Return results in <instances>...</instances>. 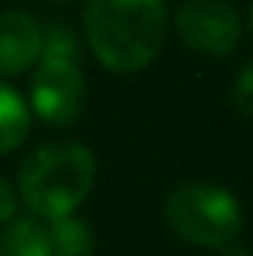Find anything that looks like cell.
Here are the masks:
<instances>
[{
	"label": "cell",
	"instance_id": "6da1fadb",
	"mask_svg": "<svg viewBox=\"0 0 253 256\" xmlns=\"http://www.w3.org/2000/svg\"><path fill=\"white\" fill-rule=\"evenodd\" d=\"M84 30L108 72L134 74L155 63L167 39L164 0H86Z\"/></svg>",
	"mask_w": 253,
	"mask_h": 256
},
{
	"label": "cell",
	"instance_id": "7a4b0ae2",
	"mask_svg": "<svg viewBox=\"0 0 253 256\" xmlns=\"http://www.w3.org/2000/svg\"><path fill=\"white\" fill-rule=\"evenodd\" d=\"M96 182V158L84 143L57 140L33 149L18 170V191L27 208L54 220L74 214Z\"/></svg>",
	"mask_w": 253,
	"mask_h": 256
},
{
	"label": "cell",
	"instance_id": "3957f363",
	"mask_svg": "<svg viewBox=\"0 0 253 256\" xmlns=\"http://www.w3.org/2000/svg\"><path fill=\"white\" fill-rule=\"evenodd\" d=\"M164 218L170 230L196 248H226L244 226L242 202L220 185L185 182L164 200Z\"/></svg>",
	"mask_w": 253,
	"mask_h": 256
},
{
	"label": "cell",
	"instance_id": "277c9868",
	"mask_svg": "<svg viewBox=\"0 0 253 256\" xmlns=\"http://www.w3.org/2000/svg\"><path fill=\"white\" fill-rule=\"evenodd\" d=\"M86 104V80L78 60L39 57V66L30 80V114L45 126L68 128L74 126Z\"/></svg>",
	"mask_w": 253,
	"mask_h": 256
},
{
	"label": "cell",
	"instance_id": "5b68a950",
	"mask_svg": "<svg viewBox=\"0 0 253 256\" xmlns=\"http://www.w3.org/2000/svg\"><path fill=\"white\" fill-rule=\"evenodd\" d=\"M173 24L190 51L206 57H226L242 39V18L226 0H185Z\"/></svg>",
	"mask_w": 253,
	"mask_h": 256
},
{
	"label": "cell",
	"instance_id": "8992f818",
	"mask_svg": "<svg viewBox=\"0 0 253 256\" xmlns=\"http://www.w3.org/2000/svg\"><path fill=\"white\" fill-rule=\"evenodd\" d=\"M42 27L33 15L9 9L0 12V78H15L39 63Z\"/></svg>",
	"mask_w": 253,
	"mask_h": 256
},
{
	"label": "cell",
	"instance_id": "52a82bcc",
	"mask_svg": "<svg viewBox=\"0 0 253 256\" xmlns=\"http://www.w3.org/2000/svg\"><path fill=\"white\" fill-rule=\"evenodd\" d=\"M30 134V104L0 78V155L18 149Z\"/></svg>",
	"mask_w": 253,
	"mask_h": 256
},
{
	"label": "cell",
	"instance_id": "ba28073f",
	"mask_svg": "<svg viewBox=\"0 0 253 256\" xmlns=\"http://www.w3.org/2000/svg\"><path fill=\"white\" fill-rule=\"evenodd\" d=\"M0 256H51L48 226L36 218H12L0 236Z\"/></svg>",
	"mask_w": 253,
	"mask_h": 256
},
{
	"label": "cell",
	"instance_id": "9c48e42d",
	"mask_svg": "<svg viewBox=\"0 0 253 256\" xmlns=\"http://www.w3.org/2000/svg\"><path fill=\"white\" fill-rule=\"evenodd\" d=\"M48 242H51V256H92L96 254L92 230L74 214L51 220Z\"/></svg>",
	"mask_w": 253,
	"mask_h": 256
},
{
	"label": "cell",
	"instance_id": "30bf717a",
	"mask_svg": "<svg viewBox=\"0 0 253 256\" xmlns=\"http://www.w3.org/2000/svg\"><path fill=\"white\" fill-rule=\"evenodd\" d=\"M42 57H63V60L80 57V45L72 27H66L63 21H51L42 30Z\"/></svg>",
	"mask_w": 253,
	"mask_h": 256
},
{
	"label": "cell",
	"instance_id": "8fae6325",
	"mask_svg": "<svg viewBox=\"0 0 253 256\" xmlns=\"http://www.w3.org/2000/svg\"><path fill=\"white\" fill-rule=\"evenodd\" d=\"M232 104L242 116H250L253 120V60L238 74H236V84H232Z\"/></svg>",
	"mask_w": 253,
	"mask_h": 256
},
{
	"label": "cell",
	"instance_id": "7c38bea8",
	"mask_svg": "<svg viewBox=\"0 0 253 256\" xmlns=\"http://www.w3.org/2000/svg\"><path fill=\"white\" fill-rule=\"evenodd\" d=\"M15 208H18V200H15V191L9 188L6 179H0V226L9 224L15 218Z\"/></svg>",
	"mask_w": 253,
	"mask_h": 256
},
{
	"label": "cell",
	"instance_id": "4fadbf2b",
	"mask_svg": "<svg viewBox=\"0 0 253 256\" xmlns=\"http://www.w3.org/2000/svg\"><path fill=\"white\" fill-rule=\"evenodd\" d=\"M220 250H224V256H250L248 248H242V244H236V242H230V244L220 248Z\"/></svg>",
	"mask_w": 253,
	"mask_h": 256
},
{
	"label": "cell",
	"instance_id": "5bb4252c",
	"mask_svg": "<svg viewBox=\"0 0 253 256\" xmlns=\"http://www.w3.org/2000/svg\"><path fill=\"white\" fill-rule=\"evenodd\" d=\"M248 24H250V33H253V3H250V15H248Z\"/></svg>",
	"mask_w": 253,
	"mask_h": 256
}]
</instances>
